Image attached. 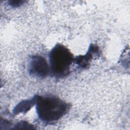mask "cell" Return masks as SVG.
<instances>
[{"instance_id":"1","label":"cell","mask_w":130,"mask_h":130,"mask_svg":"<svg viewBox=\"0 0 130 130\" xmlns=\"http://www.w3.org/2000/svg\"><path fill=\"white\" fill-rule=\"evenodd\" d=\"M36 105L38 117L42 121L47 122L58 120L69 109L68 104L54 95H36Z\"/></svg>"},{"instance_id":"3","label":"cell","mask_w":130,"mask_h":130,"mask_svg":"<svg viewBox=\"0 0 130 130\" xmlns=\"http://www.w3.org/2000/svg\"><path fill=\"white\" fill-rule=\"evenodd\" d=\"M28 69V73L31 76L39 78H45L50 71L46 59L39 55H34L31 57Z\"/></svg>"},{"instance_id":"2","label":"cell","mask_w":130,"mask_h":130,"mask_svg":"<svg viewBox=\"0 0 130 130\" xmlns=\"http://www.w3.org/2000/svg\"><path fill=\"white\" fill-rule=\"evenodd\" d=\"M74 60L73 54L67 48L61 44H56L50 53V72L57 78L64 77L70 73Z\"/></svg>"},{"instance_id":"6","label":"cell","mask_w":130,"mask_h":130,"mask_svg":"<svg viewBox=\"0 0 130 130\" xmlns=\"http://www.w3.org/2000/svg\"><path fill=\"white\" fill-rule=\"evenodd\" d=\"M16 126L17 127H15V128H16L17 127H19L17 128V129H32L34 128L33 127H32L31 125H30L29 123L25 121L23 122H19Z\"/></svg>"},{"instance_id":"7","label":"cell","mask_w":130,"mask_h":130,"mask_svg":"<svg viewBox=\"0 0 130 130\" xmlns=\"http://www.w3.org/2000/svg\"><path fill=\"white\" fill-rule=\"evenodd\" d=\"M10 6L13 7H18L22 5L24 3V1H20V0H13L10 1L8 2Z\"/></svg>"},{"instance_id":"5","label":"cell","mask_w":130,"mask_h":130,"mask_svg":"<svg viewBox=\"0 0 130 130\" xmlns=\"http://www.w3.org/2000/svg\"><path fill=\"white\" fill-rule=\"evenodd\" d=\"M36 103V96L30 100L20 102L14 109L13 113L18 114L20 113H25L28 111Z\"/></svg>"},{"instance_id":"4","label":"cell","mask_w":130,"mask_h":130,"mask_svg":"<svg viewBox=\"0 0 130 130\" xmlns=\"http://www.w3.org/2000/svg\"><path fill=\"white\" fill-rule=\"evenodd\" d=\"M98 53H99V49L98 48V47L93 45H91L86 55L77 57L75 58V60L76 61V63L80 67L85 68L89 65V61L93 58L94 55Z\"/></svg>"}]
</instances>
